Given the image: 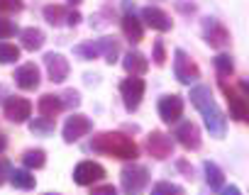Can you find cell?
Masks as SVG:
<instances>
[{"label":"cell","mask_w":249,"mask_h":195,"mask_svg":"<svg viewBox=\"0 0 249 195\" xmlns=\"http://www.w3.org/2000/svg\"><path fill=\"white\" fill-rule=\"evenodd\" d=\"M90 149L98 151V154H105V156L122 159V161L137 159V154H140V146L130 137H124L122 132H103V134L93 137Z\"/></svg>","instance_id":"cell-2"},{"label":"cell","mask_w":249,"mask_h":195,"mask_svg":"<svg viewBox=\"0 0 249 195\" xmlns=\"http://www.w3.org/2000/svg\"><path fill=\"white\" fill-rule=\"evenodd\" d=\"M147 149H149V154L154 159L164 161V159L174 156V139L169 134H164V132H152L147 137Z\"/></svg>","instance_id":"cell-10"},{"label":"cell","mask_w":249,"mask_h":195,"mask_svg":"<svg viewBox=\"0 0 249 195\" xmlns=\"http://www.w3.org/2000/svg\"><path fill=\"white\" fill-rule=\"evenodd\" d=\"M174 137H176L178 144H181L183 149H188V151H196V149L200 146V130H198V125L191 122V120L181 122V125L174 130Z\"/></svg>","instance_id":"cell-12"},{"label":"cell","mask_w":249,"mask_h":195,"mask_svg":"<svg viewBox=\"0 0 249 195\" xmlns=\"http://www.w3.org/2000/svg\"><path fill=\"white\" fill-rule=\"evenodd\" d=\"M142 20L152 27V30H157V32H169L171 27H174V22H171V17L164 13V10H159V8H144L142 10Z\"/></svg>","instance_id":"cell-15"},{"label":"cell","mask_w":249,"mask_h":195,"mask_svg":"<svg viewBox=\"0 0 249 195\" xmlns=\"http://www.w3.org/2000/svg\"><path fill=\"white\" fill-rule=\"evenodd\" d=\"M174 76L178 78V83L183 85H191L200 78V68L198 64L183 51V49H176L174 51Z\"/></svg>","instance_id":"cell-3"},{"label":"cell","mask_w":249,"mask_h":195,"mask_svg":"<svg viewBox=\"0 0 249 195\" xmlns=\"http://www.w3.org/2000/svg\"><path fill=\"white\" fill-rule=\"evenodd\" d=\"M37 110H39V115H42V117H56V115L64 110V103H61V98H59V95L47 93V95H42V98H39Z\"/></svg>","instance_id":"cell-20"},{"label":"cell","mask_w":249,"mask_h":195,"mask_svg":"<svg viewBox=\"0 0 249 195\" xmlns=\"http://www.w3.org/2000/svg\"><path fill=\"white\" fill-rule=\"evenodd\" d=\"M20 39H22V47H25L27 51H39V49L44 47V34H42V30H37V27L22 30V32H20Z\"/></svg>","instance_id":"cell-21"},{"label":"cell","mask_w":249,"mask_h":195,"mask_svg":"<svg viewBox=\"0 0 249 195\" xmlns=\"http://www.w3.org/2000/svg\"><path fill=\"white\" fill-rule=\"evenodd\" d=\"M222 85V93L230 103V115L237 120V122H244L249 117V103H247V93L244 90H237L234 85H227L225 81L220 83Z\"/></svg>","instance_id":"cell-6"},{"label":"cell","mask_w":249,"mask_h":195,"mask_svg":"<svg viewBox=\"0 0 249 195\" xmlns=\"http://www.w3.org/2000/svg\"><path fill=\"white\" fill-rule=\"evenodd\" d=\"M59 98H61L64 108H78V105H81V95H78L76 90H66V93L59 95Z\"/></svg>","instance_id":"cell-31"},{"label":"cell","mask_w":249,"mask_h":195,"mask_svg":"<svg viewBox=\"0 0 249 195\" xmlns=\"http://www.w3.org/2000/svg\"><path fill=\"white\" fill-rule=\"evenodd\" d=\"M93 47H95L98 56H105V61H107V64H115V61H117V56H120V44H117V39H112V37L95 39V42H93Z\"/></svg>","instance_id":"cell-19"},{"label":"cell","mask_w":249,"mask_h":195,"mask_svg":"<svg viewBox=\"0 0 249 195\" xmlns=\"http://www.w3.org/2000/svg\"><path fill=\"white\" fill-rule=\"evenodd\" d=\"M73 54H76L78 59H83V61H90V59H95V56H98V51H95L93 42H88V44H78V47L73 49Z\"/></svg>","instance_id":"cell-29"},{"label":"cell","mask_w":249,"mask_h":195,"mask_svg":"<svg viewBox=\"0 0 249 195\" xmlns=\"http://www.w3.org/2000/svg\"><path fill=\"white\" fill-rule=\"evenodd\" d=\"M215 71H217L220 78L232 76V73H234V61H232V56H227V54H217V56H215Z\"/></svg>","instance_id":"cell-27"},{"label":"cell","mask_w":249,"mask_h":195,"mask_svg":"<svg viewBox=\"0 0 249 195\" xmlns=\"http://www.w3.org/2000/svg\"><path fill=\"white\" fill-rule=\"evenodd\" d=\"M22 163L32 171V168H42L44 163H47V154L42 151V149H27L25 154H22Z\"/></svg>","instance_id":"cell-25"},{"label":"cell","mask_w":249,"mask_h":195,"mask_svg":"<svg viewBox=\"0 0 249 195\" xmlns=\"http://www.w3.org/2000/svg\"><path fill=\"white\" fill-rule=\"evenodd\" d=\"M203 171H205V183H208L213 190H222V185H225V173H222L213 161H205V163H203Z\"/></svg>","instance_id":"cell-23"},{"label":"cell","mask_w":249,"mask_h":195,"mask_svg":"<svg viewBox=\"0 0 249 195\" xmlns=\"http://www.w3.org/2000/svg\"><path fill=\"white\" fill-rule=\"evenodd\" d=\"M203 34H205V42H208L213 49H225V47H230V42H232L227 27H225L220 20H215V17H205V20H203Z\"/></svg>","instance_id":"cell-7"},{"label":"cell","mask_w":249,"mask_h":195,"mask_svg":"<svg viewBox=\"0 0 249 195\" xmlns=\"http://www.w3.org/2000/svg\"><path fill=\"white\" fill-rule=\"evenodd\" d=\"M93 193H112V195H115V188H112V185H95Z\"/></svg>","instance_id":"cell-37"},{"label":"cell","mask_w":249,"mask_h":195,"mask_svg":"<svg viewBox=\"0 0 249 195\" xmlns=\"http://www.w3.org/2000/svg\"><path fill=\"white\" fill-rule=\"evenodd\" d=\"M15 32H18V27H15L8 17L0 15V39H8V37H13Z\"/></svg>","instance_id":"cell-32"},{"label":"cell","mask_w":249,"mask_h":195,"mask_svg":"<svg viewBox=\"0 0 249 195\" xmlns=\"http://www.w3.org/2000/svg\"><path fill=\"white\" fill-rule=\"evenodd\" d=\"M3 95H8V88H5V85H0V103H3Z\"/></svg>","instance_id":"cell-41"},{"label":"cell","mask_w":249,"mask_h":195,"mask_svg":"<svg viewBox=\"0 0 249 195\" xmlns=\"http://www.w3.org/2000/svg\"><path fill=\"white\" fill-rule=\"evenodd\" d=\"M32 115V103L27 98H20V95H8L5 100V117L15 125H22L27 122V117Z\"/></svg>","instance_id":"cell-8"},{"label":"cell","mask_w":249,"mask_h":195,"mask_svg":"<svg viewBox=\"0 0 249 195\" xmlns=\"http://www.w3.org/2000/svg\"><path fill=\"white\" fill-rule=\"evenodd\" d=\"M122 32H124V37H127L132 44L142 42L144 27H142V22L135 17V13H124V17H122Z\"/></svg>","instance_id":"cell-18"},{"label":"cell","mask_w":249,"mask_h":195,"mask_svg":"<svg viewBox=\"0 0 249 195\" xmlns=\"http://www.w3.org/2000/svg\"><path fill=\"white\" fill-rule=\"evenodd\" d=\"M10 183L15 185V188H20V190H32L35 185H37V180H35V176L30 173V168H15V171H10Z\"/></svg>","instance_id":"cell-22"},{"label":"cell","mask_w":249,"mask_h":195,"mask_svg":"<svg viewBox=\"0 0 249 195\" xmlns=\"http://www.w3.org/2000/svg\"><path fill=\"white\" fill-rule=\"evenodd\" d=\"M66 22H69L71 27H76V25L81 22V15H78V13H69V15H66Z\"/></svg>","instance_id":"cell-36"},{"label":"cell","mask_w":249,"mask_h":195,"mask_svg":"<svg viewBox=\"0 0 249 195\" xmlns=\"http://www.w3.org/2000/svg\"><path fill=\"white\" fill-rule=\"evenodd\" d=\"M30 132L37 137H47L54 132V117H37L30 122Z\"/></svg>","instance_id":"cell-26"},{"label":"cell","mask_w":249,"mask_h":195,"mask_svg":"<svg viewBox=\"0 0 249 195\" xmlns=\"http://www.w3.org/2000/svg\"><path fill=\"white\" fill-rule=\"evenodd\" d=\"M10 171H13V166H10V161H8V159H0V185H3V183L8 180V176H10Z\"/></svg>","instance_id":"cell-35"},{"label":"cell","mask_w":249,"mask_h":195,"mask_svg":"<svg viewBox=\"0 0 249 195\" xmlns=\"http://www.w3.org/2000/svg\"><path fill=\"white\" fill-rule=\"evenodd\" d=\"M105 178V168L95 161H81L76 168H73V180L78 185H93L98 180Z\"/></svg>","instance_id":"cell-9"},{"label":"cell","mask_w":249,"mask_h":195,"mask_svg":"<svg viewBox=\"0 0 249 195\" xmlns=\"http://www.w3.org/2000/svg\"><path fill=\"white\" fill-rule=\"evenodd\" d=\"M44 66H47V73L54 83H64L69 78V61L61 56V54H47L44 56Z\"/></svg>","instance_id":"cell-14"},{"label":"cell","mask_w":249,"mask_h":195,"mask_svg":"<svg viewBox=\"0 0 249 195\" xmlns=\"http://www.w3.org/2000/svg\"><path fill=\"white\" fill-rule=\"evenodd\" d=\"M237 193H239L237 188H225V195H237Z\"/></svg>","instance_id":"cell-40"},{"label":"cell","mask_w":249,"mask_h":195,"mask_svg":"<svg viewBox=\"0 0 249 195\" xmlns=\"http://www.w3.org/2000/svg\"><path fill=\"white\" fill-rule=\"evenodd\" d=\"M122 190L124 193H140L147 188L149 183V171L142 163H132V166H124L122 168Z\"/></svg>","instance_id":"cell-5"},{"label":"cell","mask_w":249,"mask_h":195,"mask_svg":"<svg viewBox=\"0 0 249 195\" xmlns=\"http://www.w3.org/2000/svg\"><path fill=\"white\" fill-rule=\"evenodd\" d=\"M15 83L22 88V90H35L37 85H39V68L35 66V64H25V66H20L18 71H15Z\"/></svg>","instance_id":"cell-16"},{"label":"cell","mask_w":249,"mask_h":195,"mask_svg":"<svg viewBox=\"0 0 249 195\" xmlns=\"http://www.w3.org/2000/svg\"><path fill=\"white\" fill-rule=\"evenodd\" d=\"M154 64L157 66H164L166 64V51H164V42L161 39L154 42Z\"/></svg>","instance_id":"cell-33"},{"label":"cell","mask_w":249,"mask_h":195,"mask_svg":"<svg viewBox=\"0 0 249 195\" xmlns=\"http://www.w3.org/2000/svg\"><path fill=\"white\" fill-rule=\"evenodd\" d=\"M122 66H124V71H127L130 76H144L147 68H149V61L144 59V54H140V51H130V54H124Z\"/></svg>","instance_id":"cell-17"},{"label":"cell","mask_w":249,"mask_h":195,"mask_svg":"<svg viewBox=\"0 0 249 195\" xmlns=\"http://www.w3.org/2000/svg\"><path fill=\"white\" fill-rule=\"evenodd\" d=\"M66 15H69V10H66L64 5H47V8H44V20H47L49 25H54V27L64 25Z\"/></svg>","instance_id":"cell-24"},{"label":"cell","mask_w":249,"mask_h":195,"mask_svg":"<svg viewBox=\"0 0 249 195\" xmlns=\"http://www.w3.org/2000/svg\"><path fill=\"white\" fill-rule=\"evenodd\" d=\"M22 10V0H0V15H15Z\"/></svg>","instance_id":"cell-30"},{"label":"cell","mask_w":249,"mask_h":195,"mask_svg":"<svg viewBox=\"0 0 249 195\" xmlns=\"http://www.w3.org/2000/svg\"><path fill=\"white\" fill-rule=\"evenodd\" d=\"M69 3H71V5H78V3H83V0H69Z\"/></svg>","instance_id":"cell-42"},{"label":"cell","mask_w":249,"mask_h":195,"mask_svg":"<svg viewBox=\"0 0 249 195\" xmlns=\"http://www.w3.org/2000/svg\"><path fill=\"white\" fill-rule=\"evenodd\" d=\"M5 146H8V139H5V134H0V154L5 151Z\"/></svg>","instance_id":"cell-39"},{"label":"cell","mask_w":249,"mask_h":195,"mask_svg":"<svg viewBox=\"0 0 249 195\" xmlns=\"http://www.w3.org/2000/svg\"><path fill=\"white\" fill-rule=\"evenodd\" d=\"M154 193H183V188L176 185V183H157Z\"/></svg>","instance_id":"cell-34"},{"label":"cell","mask_w":249,"mask_h":195,"mask_svg":"<svg viewBox=\"0 0 249 195\" xmlns=\"http://www.w3.org/2000/svg\"><path fill=\"white\" fill-rule=\"evenodd\" d=\"M176 166H178V168H181V171H183V173H188V176H191V173H193V168H191V166H188V163H186V161H176Z\"/></svg>","instance_id":"cell-38"},{"label":"cell","mask_w":249,"mask_h":195,"mask_svg":"<svg viewBox=\"0 0 249 195\" xmlns=\"http://www.w3.org/2000/svg\"><path fill=\"white\" fill-rule=\"evenodd\" d=\"M183 115V98L181 95H164L159 100V117L171 125V122H178Z\"/></svg>","instance_id":"cell-13"},{"label":"cell","mask_w":249,"mask_h":195,"mask_svg":"<svg viewBox=\"0 0 249 195\" xmlns=\"http://www.w3.org/2000/svg\"><path fill=\"white\" fill-rule=\"evenodd\" d=\"M20 59V47L8 44V42H0V64H13Z\"/></svg>","instance_id":"cell-28"},{"label":"cell","mask_w":249,"mask_h":195,"mask_svg":"<svg viewBox=\"0 0 249 195\" xmlns=\"http://www.w3.org/2000/svg\"><path fill=\"white\" fill-rule=\"evenodd\" d=\"M90 120L86 117V115H71L69 120H66V125H64V142L66 144H73V142H78L81 137H86L88 132H90Z\"/></svg>","instance_id":"cell-11"},{"label":"cell","mask_w":249,"mask_h":195,"mask_svg":"<svg viewBox=\"0 0 249 195\" xmlns=\"http://www.w3.org/2000/svg\"><path fill=\"white\" fill-rule=\"evenodd\" d=\"M120 95H122V103L124 108H127L130 113H135L142 103V98H144V81L140 76H130V78H124L120 83Z\"/></svg>","instance_id":"cell-4"},{"label":"cell","mask_w":249,"mask_h":195,"mask_svg":"<svg viewBox=\"0 0 249 195\" xmlns=\"http://www.w3.org/2000/svg\"><path fill=\"white\" fill-rule=\"evenodd\" d=\"M191 103L196 105V110L203 115V120H205V127H208V132L213 134V137H225V115H222V110L217 108V103H215V98H213V90L208 88V85H196V88H191Z\"/></svg>","instance_id":"cell-1"}]
</instances>
